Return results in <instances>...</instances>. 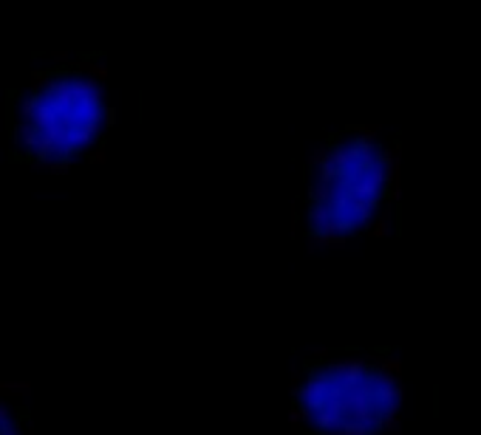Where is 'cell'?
I'll return each mask as SVG.
<instances>
[{"mask_svg":"<svg viewBox=\"0 0 481 435\" xmlns=\"http://www.w3.org/2000/svg\"><path fill=\"white\" fill-rule=\"evenodd\" d=\"M399 139L380 124H346L303 167L295 224L314 252L385 238L399 218Z\"/></svg>","mask_w":481,"mask_h":435,"instance_id":"1","label":"cell"},{"mask_svg":"<svg viewBox=\"0 0 481 435\" xmlns=\"http://www.w3.org/2000/svg\"><path fill=\"white\" fill-rule=\"evenodd\" d=\"M6 124L17 165L68 170L94 158L114 124L108 71L91 57L31 71L9 94Z\"/></svg>","mask_w":481,"mask_h":435,"instance_id":"2","label":"cell"},{"mask_svg":"<svg viewBox=\"0 0 481 435\" xmlns=\"http://www.w3.org/2000/svg\"><path fill=\"white\" fill-rule=\"evenodd\" d=\"M405 405L402 359L388 348H323L295 368L292 435H397Z\"/></svg>","mask_w":481,"mask_h":435,"instance_id":"3","label":"cell"},{"mask_svg":"<svg viewBox=\"0 0 481 435\" xmlns=\"http://www.w3.org/2000/svg\"><path fill=\"white\" fill-rule=\"evenodd\" d=\"M0 435H31L29 407L6 393H0Z\"/></svg>","mask_w":481,"mask_h":435,"instance_id":"4","label":"cell"}]
</instances>
